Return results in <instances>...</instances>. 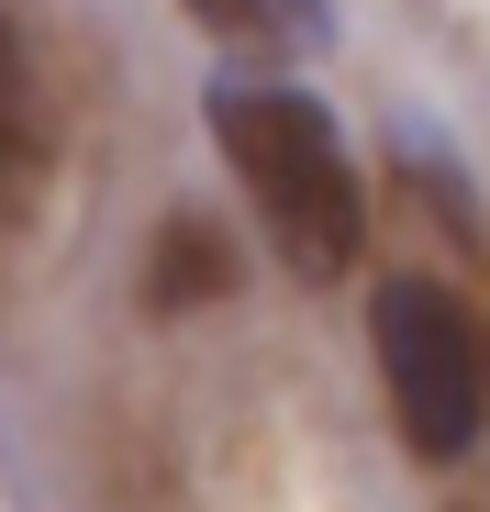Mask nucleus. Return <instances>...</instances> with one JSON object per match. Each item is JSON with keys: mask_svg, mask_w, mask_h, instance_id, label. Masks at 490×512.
Listing matches in <instances>:
<instances>
[{"mask_svg": "<svg viewBox=\"0 0 490 512\" xmlns=\"http://www.w3.org/2000/svg\"><path fill=\"white\" fill-rule=\"evenodd\" d=\"M212 145L234 167V190L257 201L268 245L290 256L312 290L357 268V245H368V179H357L335 112H323L312 90H290V78H223V90H212Z\"/></svg>", "mask_w": 490, "mask_h": 512, "instance_id": "nucleus-1", "label": "nucleus"}, {"mask_svg": "<svg viewBox=\"0 0 490 512\" xmlns=\"http://www.w3.org/2000/svg\"><path fill=\"white\" fill-rule=\"evenodd\" d=\"M223 290H234V245H223V223L179 212L168 234H156V268H145V312H190V301H223Z\"/></svg>", "mask_w": 490, "mask_h": 512, "instance_id": "nucleus-3", "label": "nucleus"}, {"mask_svg": "<svg viewBox=\"0 0 490 512\" xmlns=\"http://www.w3.org/2000/svg\"><path fill=\"white\" fill-rule=\"evenodd\" d=\"M368 346H379V390L390 423L424 468H457L490 435V323L468 290L424 279V268H390L368 290Z\"/></svg>", "mask_w": 490, "mask_h": 512, "instance_id": "nucleus-2", "label": "nucleus"}, {"mask_svg": "<svg viewBox=\"0 0 490 512\" xmlns=\"http://www.w3.org/2000/svg\"><path fill=\"white\" fill-rule=\"evenodd\" d=\"M23 123H34V90H23V34L0 23V156H23Z\"/></svg>", "mask_w": 490, "mask_h": 512, "instance_id": "nucleus-5", "label": "nucleus"}, {"mask_svg": "<svg viewBox=\"0 0 490 512\" xmlns=\"http://www.w3.org/2000/svg\"><path fill=\"white\" fill-rule=\"evenodd\" d=\"M179 12H190L201 34H223V45H268V34H279V0H179Z\"/></svg>", "mask_w": 490, "mask_h": 512, "instance_id": "nucleus-4", "label": "nucleus"}]
</instances>
